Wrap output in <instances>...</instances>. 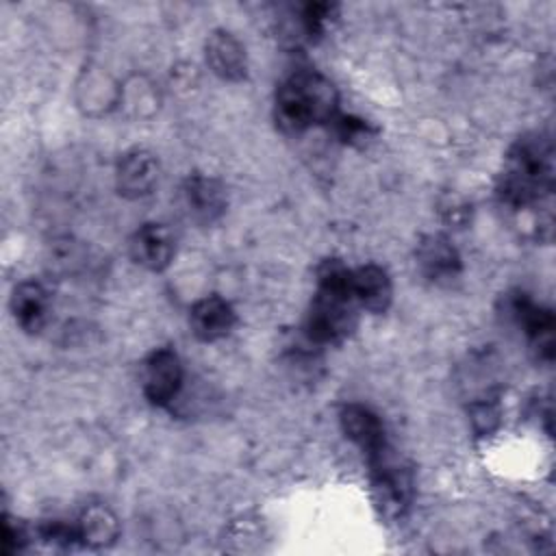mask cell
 <instances>
[{
	"label": "cell",
	"mask_w": 556,
	"mask_h": 556,
	"mask_svg": "<svg viewBox=\"0 0 556 556\" xmlns=\"http://www.w3.org/2000/svg\"><path fill=\"white\" fill-rule=\"evenodd\" d=\"M315 276L317 291L306 313V337L317 345H337L356 328L352 269L341 258H324Z\"/></svg>",
	"instance_id": "2"
},
{
	"label": "cell",
	"mask_w": 556,
	"mask_h": 556,
	"mask_svg": "<svg viewBox=\"0 0 556 556\" xmlns=\"http://www.w3.org/2000/svg\"><path fill=\"white\" fill-rule=\"evenodd\" d=\"M206 63L215 76L239 83L248 74V56L243 43L228 30H213L206 39Z\"/></svg>",
	"instance_id": "14"
},
{
	"label": "cell",
	"mask_w": 556,
	"mask_h": 556,
	"mask_svg": "<svg viewBox=\"0 0 556 556\" xmlns=\"http://www.w3.org/2000/svg\"><path fill=\"white\" fill-rule=\"evenodd\" d=\"M343 434L365 454L374 456L387 445L382 419L365 404H345L339 413Z\"/></svg>",
	"instance_id": "13"
},
{
	"label": "cell",
	"mask_w": 556,
	"mask_h": 556,
	"mask_svg": "<svg viewBox=\"0 0 556 556\" xmlns=\"http://www.w3.org/2000/svg\"><path fill=\"white\" fill-rule=\"evenodd\" d=\"M159 182V163L152 152L132 148L124 152L115 167L117 193L126 200H139L154 191Z\"/></svg>",
	"instance_id": "9"
},
{
	"label": "cell",
	"mask_w": 556,
	"mask_h": 556,
	"mask_svg": "<svg viewBox=\"0 0 556 556\" xmlns=\"http://www.w3.org/2000/svg\"><path fill=\"white\" fill-rule=\"evenodd\" d=\"M469 417L478 434H491L500 424V408L495 397H482L471 404Z\"/></svg>",
	"instance_id": "19"
},
{
	"label": "cell",
	"mask_w": 556,
	"mask_h": 556,
	"mask_svg": "<svg viewBox=\"0 0 556 556\" xmlns=\"http://www.w3.org/2000/svg\"><path fill=\"white\" fill-rule=\"evenodd\" d=\"M30 534L26 526L20 519H13L4 515V536H2V552L9 556L13 552H20L28 543Z\"/></svg>",
	"instance_id": "20"
},
{
	"label": "cell",
	"mask_w": 556,
	"mask_h": 556,
	"mask_svg": "<svg viewBox=\"0 0 556 556\" xmlns=\"http://www.w3.org/2000/svg\"><path fill=\"white\" fill-rule=\"evenodd\" d=\"M130 256L137 265H141L148 271H163L169 267L174 252H176V241L172 230L165 224L148 222L139 226L128 243Z\"/></svg>",
	"instance_id": "10"
},
{
	"label": "cell",
	"mask_w": 556,
	"mask_h": 556,
	"mask_svg": "<svg viewBox=\"0 0 556 556\" xmlns=\"http://www.w3.org/2000/svg\"><path fill=\"white\" fill-rule=\"evenodd\" d=\"M339 113L334 85L315 70L289 74L276 89L274 119L287 135H300L313 126L330 124Z\"/></svg>",
	"instance_id": "3"
},
{
	"label": "cell",
	"mask_w": 556,
	"mask_h": 556,
	"mask_svg": "<svg viewBox=\"0 0 556 556\" xmlns=\"http://www.w3.org/2000/svg\"><path fill=\"white\" fill-rule=\"evenodd\" d=\"M415 263H417L419 274L428 282L439 285V287L452 285L463 271L458 250L443 235L421 237L417 243V250H415Z\"/></svg>",
	"instance_id": "8"
},
{
	"label": "cell",
	"mask_w": 556,
	"mask_h": 556,
	"mask_svg": "<svg viewBox=\"0 0 556 556\" xmlns=\"http://www.w3.org/2000/svg\"><path fill=\"white\" fill-rule=\"evenodd\" d=\"M76 528H78L80 545L93 547V549L111 545L119 534L117 517L113 515L111 508H106L102 504L87 506L80 513V517L76 519Z\"/></svg>",
	"instance_id": "16"
},
{
	"label": "cell",
	"mask_w": 556,
	"mask_h": 556,
	"mask_svg": "<svg viewBox=\"0 0 556 556\" xmlns=\"http://www.w3.org/2000/svg\"><path fill=\"white\" fill-rule=\"evenodd\" d=\"M9 308L24 332L37 334L50 319V293L39 280H22L11 291Z\"/></svg>",
	"instance_id": "11"
},
{
	"label": "cell",
	"mask_w": 556,
	"mask_h": 556,
	"mask_svg": "<svg viewBox=\"0 0 556 556\" xmlns=\"http://www.w3.org/2000/svg\"><path fill=\"white\" fill-rule=\"evenodd\" d=\"M143 395L152 406H169L182 387V365L172 348L154 350L143 363Z\"/></svg>",
	"instance_id": "7"
},
{
	"label": "cell",
	"mask_w": 556,
	"mask_h": 556,
	"mask_svg": "<svg viewBox=\"0 0 556 556\" xmlns=\"http://www.w3.org/2000/svg\"><path fill=\"white\" fill-rule=\"evenodd\" d=\"M352 295L356 304L369 313H384L393 300L389 274L376 263L352 269Z\"/></svg>",
	"instance_id": "15"
},
{
	"label": "cell",
	"mask_w": 556,
	"mask_h": 556,
	"mask_svg": "<svg viewBox=\"0 0 556 556\" xmlns=\"http://www.w3.org/2000/svg\"><path fill=\"white\" fill-rule=\"evenodd\" d=\"M328 126H332L334 135H337L343 143H350V146L365 143L367 139L374 137V128L369 126V122H365L363 117H356V115L337 113V117H334Z\"/></svg>",
	"instance_id": "18"
},
{
	"label": "cell",
	"mask_w": 556,
	"mask_h": 556,
	"mask_svg": "<svg viewBox=\"0 0 556 556\" xmlns=\"http://www.w3.org/2000/svg\"><path fill=\"white\" fill-rule=\"evenodd\" d=\"M237 324V313L222 295H206L189 311V326L195 339L204 343L219 341L230 334Z\"/></svg>",
	"instance_id": "12"
},
{
	"label": "cell",
	"mask_w": 556,
	"mask_h": 556,
	"mask_svg": "<svg viewBox=\"0 0 556 556\" xmlns=\"http://www.w3.org/2000/svg\"><path fill=\"white\" fill-rule=\"evenodd\" d=\"M180 204L191 222L211 226L226 213L228 193L217 178L206 174H189L180 185Z\"/></svg>",
	"instance_id": "6"
},
{
	"label": "cell",
	"mask_w": 556,
	"mask_h": 556,
	"mask_svg": "<svg viewBox=\"0 0 556 556\" xmlns=\"http://www.w3.org/2000/svg\"><path fill=\"white\" fill-rule=\"evenodd\" d=\"M554 191V146L545 130L521 135L504 159L495 193L502 206L513 213H532L552 226Z\"/></svg>",
	"instance_id": "1"
},
{
	"label": "cell",
	"mask_w": 556,
	"mask_h": 556,
	"mask_svg": "<svg viewBox=\"0 0 556 556\" xmlns=\"http://www.w3.org/2000/svg\"><path fill=\"white\" fill-rule=\"evenodd\" d=\"M371 495L380 513L389 519L402 517L413 502V476L410 469L397 460L389 443L367 458Z\"/></svg>",
	"instance_id": "4"
},
{
	"label": "cell",
	"mask_w": 556,
	"mask_h": 556,
	"mask_svg": "<svg viewBox=\"0 0 556 556\" xmlns=\"http://www.w3.org/2000/svg\"><path fill=\"white\" fill-rule=\"evenodd\" d=\"M334 4L328 2H308L300 9V17H298V26L302 30V35L313 41L324 33L326 22L332 17L334 13Z\"/></svg>",
	"instance_id": "17"
},
{
	"label": "cell",
	"mask_w": 556,
	"mask_h": 556,
	"mask_svg": "<svg viewBox=\"0 0 556 556\" xmlns=\"http://www.w3.org/2000/svg\"><path fill=\"white\" fill-rule=\"evenodd\" d=\"M506 317L523 332L536 361L552 363L554 358V313L532 302L523 291H515L504 300Z\"/></svg>",
	"instance_id": "5"
}]
</instances>
